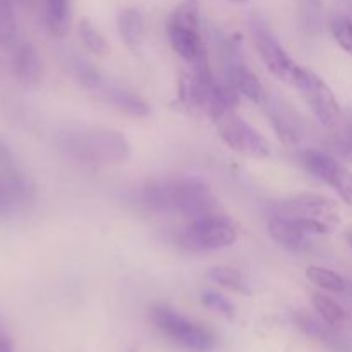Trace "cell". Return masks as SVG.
Masks as SVG:
<instances>
[{"label":"cell","mask_w":352,"mask_h":352,"mask_svg":"<svg viewBox=\"0 0 352 352\" xmlns=\"http://www.w3.org/2000/svg\"><path fill=\"white\" fill-rule=\"evenodd\" d=\"M141 205L157 215H177L188 220L217 212V198L208 184L196 177L155 179L140 192Z\"/></svg>","instance_id":"6da1fadb"},{"label":"cell","mask_w":352,"mask_h":352,"mask_svg":"<svg viewBox=\"0 0 352 352\" xmlns=\"http://www.w3.org/2000/svg\"><path fill=\"white\" fill-rule=\"evenodd\" d=\"M58 150L81 165L124 164L131 157V144L122 133L107 127H78L58 134Z\"/></svg>","instance_id":"7a4b0ae2"},{"label":"cell","mask_w":352,"mask_h":352,"mask_svg":"<svg viewBox=\"0 0 352 352\" xmlns=\"http://www.w3.org/2000/svg\"><path fill=\"white\" fill-rule=\"evenodd\" d=\"M189 74L179 79L177 103L191 116L215 120L229 109L237 107V95L227 82H219L213 76L210 62L191 65Z\"/></svg>","instance_id":"3957f363"},{"label":"cell","mask_w":352,"mask_h":352,"mask_svg":"<svg viewBox=\"0 0 352 352\" xmlns=\"http://www.w3.org/2000/svg\"><path fill=\"white\" fill-rule=\"evenodd\" d=\"M199 23H201L199 0H182L172 10L167 26H165V33H167L172 50L191 65L208 62Z\"/></svg>","instance_id":"277c9868"},{"label":"cell","mask_w":352,"mask_h":352,"mask_svg":"<svg viewBox=\"0 0 352 352\" xmlns=\"http://www.w3.org/2000/svg\"><path fill=\"white\" fill-rule=\"evenodd\" d=\"M150 320L162 336L182 349L192 352H210L215 349L217 337L212 330L170 306H153L150 309Z\"/></svg>","instance_id":"5b68a950"},{"label":"cell","mask_w":352,"mask_h":352,"mask_svg":"<svg viewBox=\"0 0 352 352\" xmlns=\"http://www.w3.org/2000/svg\"><path fill=\"white\" fill-rule=\"evenodd\" d=\"M177 246L191 253H206L230 248L237 241V227L227 215L206 213L191 219L175 237Z\"/></svg>","instance_id":"8992f818"},{"label":"cell","mask_w":352,"mask_h":352,"mask_svg":"<svg viewBox=\"0 0 352 352\" xmlns=\"http://www.w3.org/2000/svg\"><path fill=\"white\" fill-rule=\"evenodd\" d=\"M220 140L232 151L251 158H267L272 155V144L260 131L251 126L237 109H229L213 120Z\"/></svg>","instance_id":"52a82bcc"},{"label":"cell","mask_w":352,"mask_h":352,"mask_svg":"<svg viewBox=\"0 0 352 352\" xmlns=\"http://www.w3.org/2000/svg\"><path fill=\"white\" fill-rule=\"evenodd\" d=\"M291 85H294L296 89L301 93L306 105L309 107L313 116L318 119L323 127L330 129L336 126L337 120L340 119L342 109H340L332 88L316 72L301 65Z\"/></svg>","instance_id":"ba28073f"},{"label":"cell","mask_w":352,"mask_h":352,"mask_svg":"<svg viewBox=\"0 0 352 352\" xmlns=\"http://www.w3.org/2000/svg\"><path fill=\"white\" fill-rule=\"evenodd\" d=\"M250 31L254 47H256L258 54H260L261 60L267 65L268 71L282 81L292 82L301 65L289 55V52L278 41L270 26L261 17H253L250 23Z\"/></svg>","instance_id":"9c48e42d"},{"label":"cell","mask_w":352,"mask_h":352,"mask_svg":"<svg viewBox=\"0 0 352 352\" xmlns=\"http://www.w3.org/2000/svg\"><path fill=\"white\" fill-rule=\"evenodd\" d=\"M302 167L323 184L330 186L346 205L352 206V172L330 151L308 148L299 153Z\"/></svg>","instance_id":"30bf717a"},{"label":"cell","mask_w":352,"mask_h":352,"mask_svg":"<svg viewBox=\"0 0 352 352\" xmlns=\"http://www.w3.org/2000/svg\"><path fill=\"white\" fill-rule=\"evenodd\" d=\"M223 71H226V82L237 93L256 105H263L268 98V93L260 79L248 67L241 54L239 41L226 40L222 45Z\"/></svg>","instance_id":"8fae6325"},{"label":"cell","mask_w":352,"mask_h":352,"mask_svg":"<svg viewBox=\"0 0 352 352\" xmlns=\"http://www.w3.org/2000/svg\"><path fill=\"white\" fill-rule=\"evenodd\" d=\"M272 215L291 217V219H308L323 222L333 227L340 222L339 206L333 199L316 192H301L272 205Z\"/></svg>","instance_id":"7c38bea8"},{"label":"cell","mask_w":352,"mask_h":352,"mask_svg":"<svg viewBox=\"0 0 352 352\" xmlns=\"http://www.w3.org/2000/svg\"><path fill=\"white\" fill-rule=\"evenodd\" d=\"M330 230L332 227L316 220L291 219L280 215H270L268 219V232L272 239L291 251L306 250L309 244V236H323Z\"/></svg>","instance_id":"4fadbf2b"},{"label":"cell","mask_w":352,"mask_h":352,"mask_svg":"<svg viewBox=\"0 0 352 352\" xmlns=\"http://www.w3.org/2000/svg\"><path fill=\"white\" fill-rule=\"evenodd\" d=\"M0 175L7 182L21 206L33 205L36 201V184L33 177L3 138H0Z\"/></svg>","instance_id":"5bb4252c"},{"label":"cell","mask_w":352,"mask_h":352,"mask_svg":"<svg viewBox=\"0 0 352 352\" xmlns=\"http://www.w3.org/2000/svg\"><path fill=\"white\" fill-rule=\"evenodd\" d=\"M292 322L299 332L305 333L313 342H318L329 352H352V337L346 336L339 327H332L323 322L318 315L308 311H294Z\"/></svg>","instance_id":"9a60e30c"},{"label":"cell","mask_w":352,"mask_h":352,"mask_svg":"<svg viewBox=\"0 0 352 352\" xmlns=\"http://www.w3.org/2000/svg\"><path fill=\"white\" fill-rule=\"evenodd\" d=\"M263 110L278 140L284 144H298L305 136V122L298 110L280 96L268 95Z\"/></svg>","instance_id":"2e32d148"},{"label":"cell","mask_w":352,"mask_h":352,"mask_svg":"<svg viewBox=\"0 0 352 352\" xmlns=\"http://www.w3.org/2000/svg\"><path fill=\"white\" fill-rule=\"evenodd\" d=\"M10 72L23 88L34 89L43 79V62L31 41H17L10 55Z\"/></svg>","instance_id":"e0dca14e"},{"label":"cell","mask_w":352,"mask_h":352,"mask_svg":"<svg viewBox=\"0 0 352 352\" xmlns=\"http://www.w3.org/2000/svg\"><path fill=\"white\" fill-rule=\"evenodd\" d=\"M41 17L48 33L55 38H64L71 30L72 6L71 0H43Z\"/></svg>","instance_id":"ac0fdd59"},{"label":"cell","mask_w":352,"mask_h":352,"mask_svg":"<svg viewBox=\"0 0 352 352\" xmlns=\"http://www.w3.org/2000/svg\"><path fill=\"white\" fill-rule=\"evenodd\" d=\"M117 30L120 40L129 50L138 52L144 40V17L136 7H126L117 16Z\"/></svg>","instance_id":"d6986e66"},{"label":"cell","mask_w":352,"mask_h":352,"mask_svg":"<svg viewBox=\"0 0 352 352\" xmlns=\"http://www.w3.org/2000/svg\"><path fill=\"white\" fill-rule=\"evenodd\" d=\"M329 131L327 144L330 151L342 157L344 160L352 162V110H342L340 119Z\"/></svg>","instance_id":"ffe728a7"},{"label":"cell","mask_w":352,"mask_h":352,"mask_svg":"<svg viewBox=\"0 0 352 352\" xmlns=\"http://www.w3.org/2000/svg\"><path fill=\"white\" fill-rule=\"evenodd\" d=\"M109 100L117 110L124 112L126 116L138 117V119L150 116V105L146 103V100L138 95V93L129 91V89L110 88Z\"/></svg>","instance_id":"44dd1931"},{"label":"cell","mask_w":352,"mask_h":352,"mask_svg":"<svg viewBox=\"0 0 352 352\" xmlns=\"http://www.w3.org/2000/svg\"><path fill=\"white\" fill-rule=\"evenodd\" d=\"M311 305L313 308H315L316 315H318L323 322L329 323V325L342 329L344 325L349 323V313H347L336 299L330 298V296L316 292V294L311 296Z\"/></svg>","instance_id":"7402d4cb"},{"label":"cell","mask_w":352,"mask_h":352,"mask_svg":"<svg viewBox=\"0 0 352 352\" xmlns=\"http://www.w3.org/2000/svg\"><path fill=\"white\" fill-rule=\"evenodd\" d=\"M67 69L71 72L72 78L79 82L85 89L89 91H95L102 86V74L98 72V69L88 62L86 58L78 57V55H72L67 60Z\"/></svg>","instance_id":"603a6c76"},{"label":"cell","mask_w":352,"mask_h":352,"mask_svg":"<svg viewBox=\"0 0 352 352\" xmlns=\"http://www.w3.org/2000/svg\"><path fill=\"white\" fill-rule=\"evenodd\" d=\"M208 278L215 284L222 285V287L229 289V291L237 292V294H251L250 285L244 280L241 270L234 267H227V265H219L208 270Z\"/></svg>","instance_id":"cb8c5ba5"},{"label":"cell","mask_w":352,"mask_h":352,"mask_svg":"<svg viewBox=\"0 0 352 352\" xmlns=\"http://www.w3.org/2000/svg\"><path fill=\"white\" fill-rule=\"evenodd\" d=\"M306 277L316 287L323 289L327 292H336V294H340L347 289L346 280L340 277L337 272L330 270L327 267H318V265H309L306 268Z\"/></svg>","instance_id":"d4e9b609"},{"label":"cell","mask_w":352,"mask_h":352,"mask_svg":"<svg viewBox=\"0 0 352 352\" xmlns=\"http://www.w3.org/2000/svg\"><path fill=\"white\" fill-rule=\"evenodd\" d=\"M79 36H81L85 47L88 48L91 54L98 55V57H105L110 52L109 41L105 40V36L100 33L98 28H96L88 17H82L81 23H79Z\"/></svg>","instance_id":"484cf974"},{"label":"cell","mask_w":352,"mask_h":352,"mask_svg":"<svg viewBox=\"0 0 352 352\" xmlns=\"http://www.w3.org/2000/svg\"><path fill=\"white\" fill-rule=\"evenodd\" d=\"M17 43V19L12 0H0V47Z\"/></svg>","instance_id":"4316f807"},{"label":"cell","mask_w":352,"mask_h":352,"mask_svg":"<svg viewBox=\"0 0 352 352\" xmlns=\"http://www.w3.org/2000/svg\"><path fill=\"white\" fill-rule=\"evenodd\" d=\"M330 31L339 47L352 55V19L347 16H336L330 23Z\"/></svg>","instance_id":"83f0119b"},{"label":"cell","mask_w":352,"mask_h":352,"mask_svg":"<svg viewBox=\"0 0 352 352\" xmlns=\"http://www.w3.org/2000/svg\"><path fill=\"white\" fill-rule=\"evenodd\" d=\"M201 302L212 311L219 313V315L226 316V318L232 320L236 316V308L232 302L226 298V296L219 294L215 291H206L201 294Z\"/></svg>","instance_id":"f1b7e54d"},{"label":"cell","mask_w":352,"mask_h":352,"mask_svg":"<svg viewBox=\"0 0 352 352\" xmlns=\"http://www.w3.org/2000/svg\"><path fill=\"white\" fill-rule=\"evenodd\" d=\"M19 208H23V206L0 175V219H10Z\"/></svg>","instance_id":"f546056e"},{"label":"cell","mask_w":352,"mask_h":352,"mask_svg":"<svg viewBox=\"0 0 352 352\" xmlns=\"http://www.w3.org/2000/svg\"><path fill=\"white\" fill-rule=\"evenodd\" d=\"M0 352H14L12 339L2 325H0Z\"/></svg>","instance_id":"4dcf8cb0"},{"label":"cell","mask_w":352,"mask_h":352,"mask_svg":"<svg viewBox=\"0 0 352 352\" xmlns=\"http://www.w3.org/2000/svg\"><path fill=\"white\" fill-rule=\"evenodd\" d=\"M17 2H19L23 7H26V9L33 10V9H40L43 0H17Z\"/></svg>","instance_id":"1f68e13d"},{"label":"cell","mask_w":352,"mask_h":352,"mask_svg":"<svg viewBox=\"0 0 352 352\" xmlns=\"http://www.w3.org/2000/svg\"><path fill=\"white\" fill-rule=\"evenodd\" d=\"M346 241H347V244H349V248L352 250V227H351V229L346 230Z\"/></svg>","instance_id":"d6a6232c"},{"label":"cell","mask_w":352,"mask_h":352,"mask_svg":"<svg viewBox=\"0 0 352 352\" xmlns=\"http://www.w3.org/2000/svg\"><path fill=\"white\" fill-rule=\"evenodd\" d=\"M227 2H232V3H246L250 0H227Z\"/></svg>","instance_id":"836d02e7"},{"label":"cell","mask_w":352,"mask_h":352,"mask_svg":"<svg viewBox=\"0 0 352 352\" xmlns=\"http://www.w3.org/2000/svg\"><path fill=\"white\" fill-rule=\"evenodd\" d=\"M127 352H140V351H136V349H131V351H127Z\"/></svg>","instance_id":"e575fe53"}]
</instances>
